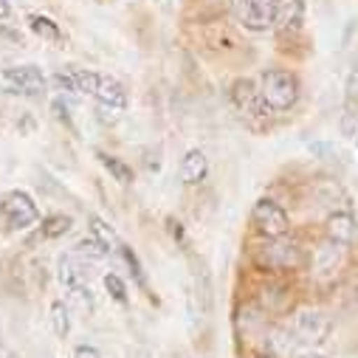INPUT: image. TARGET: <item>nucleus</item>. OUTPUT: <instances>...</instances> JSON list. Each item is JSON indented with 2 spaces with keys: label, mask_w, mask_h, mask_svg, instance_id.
Listing matches in <instances>:
<instances>
[{
  "label": "nucleus",
  "mask_w": 358,
  "mask_h": 358,
  "mask_svg": "<svg viewBox=\"0 0 358 358\" xmlns=\"http://www.w3.org/2000/svg\"><path fill=\"white\" fill-rule=\"evenodd\" d=\"M254 262L262 268V271L288 274V271H296V268H302L305 254H302L299 243L285 240V237H271V240H265L262 245H257Z\"/></svg>",
  "instance_id": "obj_1"
},
{
  "label": "nucleus",
  "mask_w": 358,
  "mask_h": 358,
  "mask_svg": "<svg viewBox=\"0 0 358 358\" xmlns=\"http://www.w3.org/2000/svg\"><path fill=\"white\" fill-rule=\"evenodd\" d=\"M259 96L265 99V105L271 110H291L299 99V82L291 71H280V68H271L259 76Z\"/></svg>",
  "instance_id": "obj_2"
},
{
  "label": "nucleus",
  "mask_w": 358,
  "mask_h": 358,
  "mask_svg": "<svg viewBox=\"0 0 358 358\" xmlns=\"http://www.w3.org/2000/svg\"><path fill=\"white\" fill-rule=\"evenodd\" d=\"M237 20L248 31H268L280 20V0H234Z\"/></svg>",
  "instance_id": "obj_3"
},
{
  "label": "nucleus",
  "mask_w": 358,
  "mask_h": 358,
  "mask_svg": "<svg viewBox=\"0 0 358 358\" xmlns=\"http://www.w3.org/2000/svg\"><path fill=\"white\" fill-rule=\"evenodd\" d=\"M231 102H234L237 113H240L251 127H262L265 119H268V110H271V108L265 105V99L259 96V87H254V82H248V79L234 82V87H231Z\"/></svg>",
  "instance_id": "obj_4"
},
{
  "label": "nucleus",
  "mask_w": 358,
  "mask_h": 358,
  "mask_svg": "<svg viewBox=\"0 0 358 358\" xmlns=\"http://www.w3.org/2000/svg\"><path fill=\"white\" fill-rule=\"evenodd\" d=\"M251 226L265 237V240H271V237H285L288 229H291V220H288V212L274 203V201H257L254 209H251Z\"/></svg>",
  "instance_id": "obj_5"
},
{
  "label": "nucleus",
  "mask_w": 358,
  "mask_h": 358,
  "mask_svg": "<svg viewBox=\"0 0 358 358\" xmlns=\"http://www.w3.org/2000/svg\"><path fill=\"white\" fill-rule=\"evenodd\" d=\"M0 220L9 231H23L29 226H34L40 220V212L34 206V201L26 195V192H9L0 203Z\"/></svg>",
  "instance_id": "obj_6"
},
{
  "label": "nucleus",
  "mask_w": 358,
  "mask_h": 358,
  "mask_svg": "<svg viewBox=\"0 0 358 358\" xmlns=\"http://www.w3.org/2000/svg\"><path fill=\"white\" fill-rule=\"evenodd\" d=\"M0 82H3V87L9 94H17V96H40L45 91L48 79L43 76V71L37 65H15V68H6L3 73H0Z\"/></svg>",
  "instance_id": "obj_7"
},
{
  "label": "nucleus",
  "mask_w": 358,
  "mask_h": 358,
  "mask_svg": "<svg viewBox=\"0 0 358 358\" xmlns=\"http://www.w3.org/2000/svg\"><path fill=\"white\" fill-rule=\"evenodd\" d=\"M294 330L305 344H324L333 333V319L319 308H305L294 316Z\"/></svg>",
  "instance_id": "obj_8"
},
{
  "label": "nucleus",
  "mask_w": 358,
  "mask_h": 358,
  "mask_svg": "<svg viewBox=\"0 0 358 358\" xmlns=\"http://www.w3.org/2000/svg\"><path fill=\"white\" fill-rule=\"evenodd\" d=\"M341 262H344V245L327 237V240L316 248V257H313V268H316V274H319L322 280L336 277V274H338V268H341Z\"/></svg>",
  "instance_id": "obj_9"
},
{
  "label": "nucleus",
  "mask_w": 358,
  "mask_h": 358,
  "mask_svg": "<svg viewBox=\"0 0 358 358\" xmlns=\"http://www.w3.org/2000/svg\"><path fill=\"white\" fill-rule=\"evenodd\" d=\"M178 175H181V181L189 184V187L201 184L203 178L209 175V158H206L201 150H189V152L184 155L181 166H178Z\"/></svg>",
  "instance_id": "obj_10"
},
{
  "label": "nucleus",
  "mask_w": 358,
  "mask_h": 358,
  "mask_svg": "<svg viewBox=\"0 0 358 358\" xmlns=\"http://www.w3.org/2000/svg\"><path fill=\"white\" fill-rule=\"evenodd\" d=\"M327 237L341 243V245H350L355 237H358V223L350 212H333L327 217Z\"/></svg>",
  "instance_id": "obj_11"
},
{
  "label": "nucleus",
  "mask_w": 358,
  "mask_h": 358,
  "mask_svg": "<svg viewBox=\"0 0 358 358\" xmlns=\"http://www.w3.org/2000/svg\"><path fill=\"white\" fill-rule=\"evenodd\" d=\"M94 96L99 99L102 108H110V110H124L127 108V91L122 87V82H116L110 76H102Z\"/></svg>",
  "instance_id": "obj_12"
},
{
  "label": "nucleus",
  "mask_w": 358,
  "mask_h": 358,
  "mask_svg": "<svg viewBox=\"0 0 358 358\" xmlns=\"http://www.w3.org/2000/svg\"><path fill=\"white\" fill-rule=\"evenodd\" d=\"M57 277H59V282H62V288H65L68 294L85 288V271H82V265H79L71 254H62V257H59V262H57Z\"/></svg>",
  "instance_id": "obj_13"
},
{
  "label": "nucleus",
  "mask_w": 358,
  "mask_h": 358,
  "mask_svg": "<svg viewBox=\"0 0 358 358\" xmlns=\"http://www.w3.org/2000/svg\"><path fill=\"white\" fill-rule=\"evenodd\" d=\"M192 296L198 299V310L209 316L212 313V277L203 262H195V294Z\"/></svg>",
  "instance_id": "obj_14"
},
{
  "label": "nucleus",
  "mask_w": 358,
  "mask_h": 358,
  "mask_svg": "<svg viewBox=\"0 0 358 358\" xmlns=\"http://www.w3.org/2000/svg\"><path fill=\"white\" fill-rule=\"evenodd\" d=\"M29 29H31L37 37L48 40V43H59V40H62L59 26H57L51 17H45V15H31V17H29Z\"/></svg>",
  "instance_id": "obj_15"
},
{
  "label": "nucleus",
  "mask_w": 358,
  "mask_h": 358,
  "mask_svg": "<svg viewBox=\"0 0 358 358\" xmlns=\"http://www.w3.org/2000/svg\"><path fill=\"white\" fill-rule=\"evenodd\" d=\"M99 161H102V166L110 172L113 181H119V184H130V181H133V169H130L122 158L108 155V152H99Z\"/></svg>",
  "instance_id": "obj_16"
},
{
  "label": "nucleus",
  "mask_w": 358,
  "mask_h": 358,
  "mask_svg": "<svg viewBox=\"0 0 358 358\" xmlns=\"http://www.w3.org/2000/svg\"><path fill=\"white\" fill-rule=\"evenodd\" d=\"M68 229H71V217H68V215H51V217L43 220L40 234H43L45 240H54V237L68 234Z\"/></svg>",
  "instance_id": "obj_17"
},
{
  "label": "nucleus",
  "mask_w": 358,
  "mask_h": 358,
  "mask_svg": "<svg viewBox=\"0 0 358 358\" xmlns=\"http://www.w3.org/2000/svg\"><path fill=\"white\" fill-rule=\"evenodd\" d=\"M51 324H54L57 338H68V333H71V319H68L65 302H54V305H51Z\"/></svg>",
  "instance_id": "obj_18"
},
{
  "label": "nucleus",
  "mask_w": 358,
  "mask_h": 358,
  "mask_svg": "<svg viewBox=\"0 0 358 358\" xmlns=\"http://www.w3.org/2000/svg\"><path fill=\"white\" fill-rule=\"evenodd\" d=\"M71 73H73V82H76V91H79V94H96V87H99V82H102L99 73H94V71H79V68H73Z\"/></svg>",
  "instance_id": "obj_19"
},
{
  "label": "nucleus",
  "mask_w": 358,
  "mask_h": 358,
  "mask_svg": "<svg viewBox=\"0 0 358 358\" xmlns=\"http://www.w3.org/2000/svg\"><path fill=\"white\" fill-rule=\"evenodd\" d=\"M108 251H110V248H105L96 237H82V240L76 243V254L91 257V259H105V257H108Z\"/></svg>",
  "instance_id": "obj_20"
},
{
  "label": "nucleus",
  "mask_w": 358,
  "mask_h": 358,
  "mask_svg": "<svg viewBox=\"0 0 358 358\" xmlns=\"http://www.w3.org/2000/svg\"><path fill=\"white\" fill-rule=\"evenodd\" d=\"M280 20L288 26H299L302 20V0H280Z\"/></svg>",
  "instance_id": "obj_21"
},
{
  "label": "nucleus",
  "mask_w": 358,
  "mask_h": 358,
  "mask_svg": "<svg viewBox=\"0 0 358 358\" xmlns=\"http://www.w3.org/2000/svg\"><path fill=\"white\" fill-rule=\"evenodd\" d=\"M87 223H91V237H96V240H99L105 248L116 245V234H113V229H110L105 220H99V217H91Z\"/></svg>",
  "instance_id": "obj_22"
},
{
  "label": "nucleus",
  "mask_w": 358,
  "mask_h": 358,
  "mask_svg": "<svg viewBox=\"0 0 358 358\" xmlns=\"http://www.w3.org/2000/svg\"><path fill=\"white\" fill-rule=\"evenodd\" d=\"M51 85H54V91H59V94H79L71 71H59V73H54V76H51Z\"/></svg>",
  "instance_id": "obj_23"
},
{
  "label": "nucleus",
  "mask_w": 358,
  "mask_h": 358,
  "mask_svg": "<svg viewBox=\"0 0 358 358\" xmlns=\"http://www.w3.org/2000/svg\"><path fill=\"white\" fill-rule=\"evenodd\" d=\"M105 288H108V294H110L116 302H127V288H124V282H122L116 274H108V277H105Z\"/></svg>",
  "instance_id": "obj_24"
},
{
  "label": "nucleus",
  "mask_w": 358,
  "mask_h": 358,
  "mask_svg": "<svg viewBox=\"0 0 358 358\" xmlns=\"http://www.w3.org/2000/svg\"><path fill=\"white\" fill-rule=\"evenodd\" d=\"M119 251H122V257H124V262H127V268H130V271H133V277L144 285V271H141V262H138V257L127 248V245H119Z\"/></svg>",
  "instance_id": "obj_25"
},
{
  "label": "nucleus",
  "mask_w": 358,
  "mask_h": 358,
  "mask_svg": "<svg viewBox=\"0 0 358 358\" xmlns=\"http://www.w3.org/2000/svg\"><path fill=\"white\" fill-rule=\"evenodd\" d=\"M344 91H347V102L358 105V62L352 65L350 76H347V85H344Z\"/></svg>",
  "instance_id": "obj_26"
},
{
  "label": "nucleus",
  "mask_w": 358,
  "mask_h": 358,
  "mask_svg": "<svg viewBox=\"0 0 358 358\" xmlns=\"http://www.w3.org/2000/svg\"><path fill=\"white\" fill-rule=\"evenodd\" d=\"M73 358H102V355H99V350L91 347V344H79V347L73 350Z\"/></svg>",
  "instance_id": "obj_27"
},
{
  "label": "nucleus",
  "mask_w": 358,
  "mask_h": 358,
  "mask_svg": "<svg viewBox=\"0 0 358 358\" xmlns=\"http://www.w3.org/2000/svg\"><path fill=\"white\" fill-rule=\"evenodd\" d=\"M54 113H57V119H59V122L71 124V108H68V102L57 99V102H54Z\"/></svg>",
  "instance_id": "obj_28"
},
{
  "label": "nucleus",
  "mask_w": 358,
  "mask_h": 358,
  "mask_svg": "<svg viewBox=\"0 0 358 358\" xmlns=\"http://www.w3.org/2000/svg\"><path fill=\"white\" fill-rule=\"evenodd\" d=\"M9 17H12V3L9 0H0V23L9 20Z\"/></svg>",
  "instance_id": "obj_29"
},
{
  "label": "nucleus",
  "mask_w": 358,
  "mask_h": 358,
  "mask_svg": "<svg viewBox=\"0 0 358 358\" xmlns=\"http://www.w3.org/2000/svg\"><path fill=\"white\" fill-rule=\"evenodd\" d=\"M251 358H274V355H271V352H254Z\"/></svg>",
  "instance_id": "obj_30"
},
{
  "label": "nucleus",
  "mask_w": 358,
  "mask_h": 358,
  "mask_svg": "<svg viewBox=\"0 0 358 358\" xmlns=\"http://www.w3.org/2000/svg\"><path fill=\"white\" fill-rule=\"evenodd\" d=\"M0 358H20V355H17V352H3Z\"/></svg>",
  "instance_id": "obj_31"
},
{
  "label": "nucleus",
  "mask_w": 358,
  "mask_h": 358,
  "mask_svg": "<svg viewBox=\"0 0 358 358\" xmlns=\"http://www.w3.org/2000/svg\"><path fill=\"white\" fill-rule=\"evenodd\" d=\"M302 358H324V355H319V352H308V355H302Z\"/></svg>",
  "instance_id": "obj_32"
},
{
  "label": "nucleus",
  "mask_w": 358,
  "mask_h": 358,
  "mask_svg": "<svg viewBox=\"0 0 358 358\" xmlns=\"http://www.w3.org/2000/svg\"><path fill=\"white\" fill-rule=\"evenodd\" d=\"M355 144H358V133H355Z\"/></svg>",
  "instance_id": "obj_33"
}]
</instances>
